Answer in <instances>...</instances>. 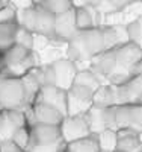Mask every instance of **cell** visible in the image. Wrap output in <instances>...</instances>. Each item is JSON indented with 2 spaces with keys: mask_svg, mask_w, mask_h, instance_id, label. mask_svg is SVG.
Listing matches in <instances>:
<instances>
[{
  "mask_svg": "<svg viewBox=\"0 0 142 152\" xmlns=\"http://www.w3.org/2000/svg\"><path fill=\"white\" fill-rule=\"evenodd\" d=\"M35 34L45 38H55V21L56 15L47 11L43 5L35 3Z\"/></svg>",
  "mask_w": 142,
  "mask_h": 152,
  "instance_id": "5bb4252c",
  "label": "cell"
},
{
  "mask_svg": "<svg viewBox=\"0 0 142 152\" xmlns=\"http://www.w3.org/2000/svg\"><path fill=\"white\" fill-rule=\"evenodd\" d=\"M36 100L50 104L61 110L67 116V108H68V91L62 90L58 85H43L40 93L36 96Z\"/></svg>",
  "mask_w": 142,
  "mask_h": 152,
  "instance_id": "7c38bea8",
  "label": "cell"
},
{
  "mask_svg": "<svg viewBox=\"0 0 142 152\" xmlns=\"http://www.w3.org/2000/svg\"><path fill=\"white\" fill-rule=\"evenodd\" d=\"M0 152H2V145H0Z\"/></svg>",
  "mask_w": 142,
  "mask_h": 152,
  "instance_id": "b9f144b4",
  "label": "cell"
},
{
  "mask_svg": "<svg viewBox=\"0 0 142 152\" xmlns=\"http://www.w3.org/2000/svg\"><path fill=\"white\" fill-rule=\"evenodd\" d=\"M103 82L100 81V78L97 76V73L91 69V67H85V69H79L77 70V75L74 78V85H80L85 88H89L94 93L98 90V87Z\"/></svg>",
  "mask_w": 142,
  "mask_h": 152,
  "instance_id": "ffe728a7",
  "label": "cell"
},
{
  "mask_svg": "<svg viewBox=\"0 0 142 152\" xmlns=\"http://www.w3.org/2000/svg\"><path fill=\"white\" fill-rule=\"evenodd\" d=\"M86 120L91 134H98L105 129H117V111L115 107L92 105L86 113Z\"/></svg>",
  "mask_w": 142,
  "mask_h": 152,
  "instance_id": "5b68a950",
  "label": "cell"
},
{
  "mask_svg": "<svg viewBox=\"0 0 142 152\" xmlns=\"http://www.w3.org/2000/svg\"><path fill=\"white\" fill-rule=\"evenodd\" d=\"M61 134L65 143H71L74 140L91 135V129L86 120V114H76V116H65L62 120Z\"/></svg>",
  "mask_w": 142,
  "mask_h": 152,
  "instance_id": "8992f818",
  "label": "cell"
},
{
  "mask_svg": "<svg viewBox=\"0 0 142 152\" xmlns=\"http://www.w3.org/2000/svg\"><path fill=\"white\" fill-rule=\"evenodd\" d=\"M11 5H14L17 9H24V8H30L35 5V0H9Z\"/></svg>",
  "mask_w": 142,
  "mask_h": 152,
  "instance_id": "d6a6232c",
  "label": "cell"
},
{
  "mask_svg": "<svg viewBox=\"0 0 142 152\" xmlns=\"http://www.w3.org/2000/svg\"><path fill=\"white\" fill-rule=\"evenodd\" d=\"M141 152H142V151H141Z\"/></svg>",
  "mask_w": 142,
  "mask_h": 152,
  "instance_id": "f6af8a7d",
  "label": "cell"
},
{
  "mask_svg": "<svg viewBox=\"0 0 142 152\" xmlns=\"http://www.w3.org/2000/svg\"><path fill=\"white\" fill-rule=\"evenodd\" d=\"M0 145H2V152H23L14 142H12V138L0 140Z\"/></svg>",
  "mask_w": 142,
  "mask_h": 152,
  "instance_id": "1f68e13d",
  "label": "cell"
},
{
  "mask_svg": "<svg viewBox=\"0 0 142 152\" xmlns=\"http://www.w3.org/2000/svg\"><path fill=\"white\" fill-rule=\"evenodd\" d=\"M36 123H47V125H61L65 114L56 107L41 102V100H35L32 104Z\"/></svg>",
  "mask_w": 142,
  "mask_h": 152,
  "instance_id": "9a60e30c",
  "label": "cell"
},
{
  "mask_svg": "<svg viewBox=\"0 0 142 152\" xmlns=\"http://www.w3.org/2000/svg\"><path fill=\"white\" fill-rule=\"evenodd\" d=\"M12 129L11 125L6 119V113L5 110H0V140H5V138H11V134H12Z\"/></svg>",
  "mask_w": 142,
  "mask_h": 152,
  "instance_id": "f546056e",
  "label": "cell"
},
{
  "mask_svg": "<svg viewBox=\"0 0 142 152\" xmlns=\"http://www.w3.org/2000/svg\"><path fill=\"white\" fill-rule=\"evenodd\" d=\"M2 2H6V0H2Z\"/></svg>",
  "mask_w": 142,
  "mask_h": 152,
  "instance_id": "ee69618b",
  "label": "cell"
},
{
  "mask_svg": "<svg viewBox=\"0 0 142 152\" xmlns=\"http://www.w3.org/2000/svg\"><path fill=\"white\" fill-rule=\"evenodd\" d=\"M94 105L97 107H117V91L113 84H101L94 93Z\"/></svg>",
  "mask_w": 142,
  "mask_h": 152,
  "instance_id": "d6986e66",
  "label": "cell"
},
{
  "mask_svg": "<svg viewBox=\"0 0 142 152\" xmlns=\"http://www.w3.org/2000/svg\"><path fill=\"white\" fill-rule=\"evenodd\" d=\"M101 29H103V38H105V50L115 49L130 41L127 24H109V26H103Z\"/></svg>",
  "mask_w": 142,
  "mask_h": 152,
  "instance_id": "2e32d148",
  "label": "cell"
},
{
  "mask_svg": "<svg viewBox=\"0 0 142 152\" xmlns=\"http://www.w3.org/2000/svg\"><path fill=\"white\" fill-rule=\"evenodd\" d=\"M62 134L59 125H47V123H35L30 126V145L29 149L33 146H48L61 143ZM27 149V151H29Z\"/></svg>",
  "mask_w": 142,
  "mask_h": 152,
  "instance_id": "30bf717a",
  "label": "cell"
},
{
  "mask_svg": "<svg viewBox=\"0 0 142 152\" xmlns=\"http://www.w3.org/2000/svg\"><path fill=\"white\" fill-rule=\"evenodd\" d=\"M51 67L55 72V85H58L62 90H70L74 84V78L77 75V64L68 58H61L51 62Z\"/></svg>",
  "mask_w": 142,
  "mask_h": 152,
  "instance_id": "8fae6325",
  "label": "cell"
},
{
  "mask_svg": "<svg viewBox=\"0 0 142 152\" xmlns=\"http://www.w3.org/2000/svg\"><path fill=\"white\" fill-rule=\"evenodd\" d=\"M139 137H141V140H142V131H141V132H139Z\"/></svg>",
  "mask_w": 142,
  "mask_h": 152,
  "instance_id": "ab89813d",
  "label": "cell"
},
{
  "mask_svg": "<svg viewBox=\"0 0 142 152\" xmlns=\"http://www.w3.org/2000/svg\"><path fill=\"white\" fill-rule=\"evenodd\" d=\"M0 69H2V53H0Z\"/></svg>",
  "mask_w": 142,
  "mask_h": 152,
  "instance_id": "74e56055",
  "label": "cell"
},
{
  "mask_svg": "<svg viewBox=\"0 0 142 152\" xmlns=\"http://www.w3.org/2000/svg\"><path fill=\"white\" fill-rule=\"evenodd\" d=\"M35 40H36V34L18 26L17 34H15V44H20L23 47H27V49L33 50L35 49Z\"/></svg>",
  "mask_w": 142,
  "mask_h": 152,
  "instance_id": "83f0119b",
  "label": "cell"
},
{
  "mask_svg": "<svg viewBox=\"0 0 142 152\" xmlns=\"http://www.w3.org/2000/svg\"><path fill=\"white\" fill-rule=\"evenodd\" d=\"M0 105L3 110L23 108L27 105V94L21 78L0 73Z\"/></svg>",
  "mask_w": 142,
  "mask_h": 152,
  "instance_id": "277c9868",
  "label": "cell"
},
{
  "mask_svg": "<svg viewBox=\"0 0 142 152\" xmlns=\"http://www.w3.org/2000/svg\"><path fill=\"white\" fill-rule=\"evenodd\" d=\"M98 152H109V151H103V149H100V151H98Z\"/></svg>",
  "mask_w": 142,
  "mask_h": 152,
  "instance_id": "f35d334b",
  "label": "cell"
},
{
  "mask_svg": "<svg viewBox=\"0 0 142 152\" xmlns=\"http://www.w3.org/2000/svg\"><path fill=\"white\" fill-rule=\"evenodd\" d=\"M67 146L71 152H98L100 151L95 134H91L88 137H83V138L74 140L71 143H67Z\"/></svg>",
  "mask_w": 142,
  "mask_h": 152,
  "instance_id": "7402d4cb",
  "label": "cell"
},
{
  "mask_svg": "<svg viewBox=\"0 0 142 152\" xmlns=\"http://www.w3.org/2000/svg\"><path fill=\"white\" fill-rule=\"evenodd\" d=\"M11 138L21 151H27L30 145V128L29 126H21V128H15L11 134Z\"/></svg>",
  "mask_w": 142,
  "mask_h": 152,
  "instance_id": "d4e9b609",
  "label": "cell"
},
{
  "mask_svg": "<svg viewBox=\"0 0 142 152\" xmlns=\"http://www.w3.org/2000/svg\"><path fill=\"white\" fill-rule=\"evenodd\" d=\"M117 91V105L142 104V73L128 78L123 84H113Z\"/></svg>",
  "mask_w": 142,
  "mask_h": 152,
  "instance_id": "ba28073f",
  "label": "cell"
},
{
  "mask_svg": "<svg viewBox=\"0 0 142 152\" xmlns=\"http://www.w3.org/2000/svg\"><path fill=\"white\" fill-rule=\"evenodd\" d=\"M59 152H71V151L68 149V146H67V143H65V145H63V146H62V149H61Z\"/></svg>",
  "mask_w": 142,
  "mask_h": 152,
  "instance_id": "d590c367",
  "label": "cell"
},
{
  "mask_svg": "<svg viewBox=\"0 0 142 152\" xmlns=\"http://www.w3.org/2000/svg\"><path fill=\"white\" fill-rule=\"evenodd\" d=\"M5 113H6V119H8L12 129L21 128V126H27V119H26V113L23 108L5 110Z\"/></svg>",
  "mask_w": 142,
  "mask_h": 152,
  "instance_id": "4316f807",
  "label": "cell"
},
{
  "mask_svg": "<svg viewBox=\"0 0 142 152\" xmlns=\"http://www.w3.org/2000/svg\"><path fill=\"white\" fill-rule=\"evenodd\" d=\"M105 84H123L128 78L142 73V50L128 41L115 49L103 50L89 64Z\"/></svg>",
  "mask_w": 142,
  "mask_h": 152,
  "instance_id": "6da1fadb",
  "label": "cell"
},
{
  "mask_svg": "<svg viewBox=\"0 0 142 152\" xmlns=\"http://www.w3.org/2000/svg\"><path fill=\"white\" fill-rule=\"evenodd\" d=\"M86 3L94 6V8H100L103 3H107V2H106V0H86Z\"/></svg>",
  "mask_w": 142,
  "mask_h": 152,
  "instance_id": "e575fe53",
  "label": "cell"
},
{
  "mask_svg": "<svg viewBox=\"0 0 142 152\" xmlns=\"http://www.w3.org/2000/svg\"><path fill=\"white\" fill-rule=\"evenodd\" d=\"M113 152H123V151H118V149H117V151H113Z\"/></svg>",
  "mask_w": 142,
  "mask_h": 152,
  "instance_id": "60d3db41",
  "label": "cell"
},
{
  "mask_svg": "<svg viewBox=\"0 0 142 152\" xmlns=\"http://www.w3.org/2000/svg\"><path fill=\"white\" fill-rule=\"evenodd\" d=\"M117 111V129L128 128L142 131V104H123L115 107Z\"/></svg>",
  "mask_w": 142,
  "mask_h": 152,
  "instance_id": "9c48e42d",
  "label": "cell"
},
{
  "mask_svg": "<svg viewBox=\"0 0 142 152\" xmlns=\"http://www.w3.org/2000/svg\"><path fill=\"white\" fill-rule=\"evenodd\" d=\"M117 149L123 152H141L142 151V140L138 131L128 129V128H120L117 129Z\"/></svg>",
  "mask_w": 142,
  "mask_h": 152,
  "instance_id": "e0dca14e",
  "label": "cell"
},
{
  "mask_svg": "<svg viewBox=\"0 0 142 152\" xmlns=\"http://www.w3.org/2000/svg\"><path fill=\"white\" fill-rule=\"evenodd\" d=\"M106 2H107V5L112 6V9H115V11L123 9V8H125V6L130 5V0H106Z\"/></svg>",
  "mask_w": 142,
  "mask_h": 152,
  "instance_id": "836d02e7",
  "label": "cell"
},
{
  "mask_svg": "<svg viewBox=\"0 0 142 152\" xmlns=\"http://www.w3.org/2000/svg\"><path fill=\"white\" fill-rule=\"evenodd\" d=\"M40 5H43L47 11H50L55 15L63 14V12L74 8L73 0H41Z\"/></svg>",
  "mask_w": 142,
  "mask_h": 152,
  "instance_id": "cb8c5ba5",
  "label": "cell"
},
{
  "mask_svg": "<svg viewBox=\"0 0 142 152\" xmlns=\"http://www.w3.org/2000/svg\"><path fill=\"white\" fill-rule=\"evenodd\" d=\"M127 31H128V38L133 44H136L142 50V15L136 17L127 24Z\"/></svg>",
  "mask_w": 142,
  "mask_h": 152,
  "instance_id": "484cf974",
  "label": "cell"
},
{
  "mask_svg": "<svg viewBox=\"0 0 142 152\" xmlns=\"http://www.w3.org/2000/svg\"><path fill=\"white\" fill-rule=\"evenodd\" d=\"M63 145H65V142H61L56 145H48V146H33L29 149V152H59Z\"/></svg>",
  "mask_w": 142,
  "mask_h": 152,
  "instance_id": "4dcf8cb0",
  "label": "cell"
},
{
  "mask_svg": "<svg viewBox=\"0 0 142 152\" xmlns=\"http://www.w3.org/2000/svg\"><path fill=\"white\" fill-rule=\"evenodd\" d=\"M36 66H40L38 56L32 49L23 47L20 44H12L9 49L2 52V69H0L2 75L21 78Z\"/></svg>",
  "mask_w": 142,
  "mask_h": 152,
  "instance_id": "3957f363",
  "label": "cell"
},
{
  "mask_svg": "<svg viewBox=\"0 0 142 152\" xmlns=\"http://www.w3.org/2000/svg\"><path fill=\"white\" fill-rule=\"evenodd\" d=\"M18 29L17 21L12 23H0V53L15 44V34Z\"/></svg>",
  "mask_w": 142,
  "mask_h": 152,
  "instance_id": "44dd1931",
  "label": "cell"
},
{
  "mask_svg": "<svg viewBox=\"0 0 142 152\" xmlns=\"http://www.w3.org/2000/svg\"><path fill=\"white\" fill-rule=\"evenodd\" d=\"M0 110H3V108H2V105H0Z\"/></svg>",
  "mask_w": 142,
  "mask_h": 152,
  "instance_id": "7bdbcfd3",
  "label": "cell"
},
{
  "mask_svg": "<svg viewBox=\"0 0 142 152\" xmlns=\"http://www.w3.org/2000/svg\"><path fill=\"white\" fill-rule=\"evenodd\" d=\"M95 135H97L100 149L109 151V152L117 151V142H118L117 129H105V131H101V132H98Z\"/></svg>",
  "mask_w": 142,
  "mask_h": 152,
  "instance_id": "603a6c76",
  "label": "cell"
},
{
  "mask_svg": "<svg viewBox=\"0 0 142 152\" xmlns=\"http://www.w3.org/2000/svg\"><path fill=\"white\" fill-rule=\"evenodd\" d=\"M5 3H6V2H2V0H0V8H2V6H3Z\"/></svg>",
  "mask_w": 142,
  "mask_h": 152,
  "instance_id": "8d00e7d4",
  "label": "cell"
},
{
  "mask_svg": "<svg viewBox=\"0 0 142 152\" xmlns=\"http://www.w3.org/2000/svg\"><path fill=\"white\" fill-rule=\"evenodd\" d=\"M79 32L76 24V15H74V8L63 12V14L56 15L55 21V38H58L62 43H68L71 38Z\"/></svg>",
  "mask_w": 142,
  "mask_h": 152,
  "instance_id": "4fadbf2b",
  "label": "cell"
},
{
  "mask_svg": "<svg viewBox=\"0 0 142 152\" xmlns=\"http://www.w3.org/2000/svg\"><path fill=\"white\" fill-rule=\"evenodd\" d=\"M94 105V91L89 88L74 85L68 90V108L67 116L86 114L88 110Z\"/></svg>",
  "mask_w": 142,
  "mask_h": 152,
  "instance_id": "52a82bcc",
  "label": "cell"
},
{
  "mask_svg": "<svg viewBox=\"0 0 142 152\" xmlns=\"http://www.w3.org/2000/svg\"><path fill=\"white\" fill-rule=\"evenodd\" d=\"M17 21V8L9 2L0 8V23H12Z\"/></svg>",
  "mask_w": 142,
  "mask_h": 152,
  "instance_id": "f1b7e54d",
  "label": "cell"
},
{
  "mask_svg": "<svg viewBox=\"0 0 142 152\" xmlns=\"http://www.w3.org/2000/svg\"><path fill=\"white\" fill-rule=\"evenodd\" d=\"M97 9V8H95ZM95 9L91 5H80L74 6V15H76V24L79 31H85L89 28L98 26L97 17H95Z\"/></svg>",
  "mask_w": 142,
  "mask_h": 152,
  "instance_id": "ac0fdd59",
  "label": "cell"
},
{
  "mask_svg": "<svg viewBox=\"0 0 142 152\" xmlns=\"http://www.w3.org/2000/svg\"><path fill=\"white\" fill-rule=\"evenodd\" d=\"M105 50V38L103 29L94 26L85 31H79L67 43V58L79 62H91L94 56Z\"/></svg>",
  "mask_w": 142,
  "mask_h": 152,
  "instance_id": "7a4b0ae2",
  "label": "cell"
}]
</instances>
